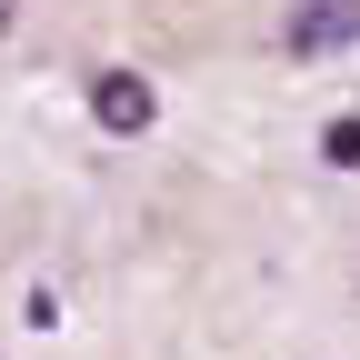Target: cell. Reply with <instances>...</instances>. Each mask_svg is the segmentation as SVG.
<instances>
[{"label": "cell", "instance_id": "1", "mask_svg": "<svg viewBox=\"0 0 360 360\" xmlns=\"http://www.w3.org/2000/svg\"><path fill=\"white\" fill-rule=\"evenodd\" d=\"M350 40H360V0H300V11L281 20L290 60H330V51H350Z\"/></svg>", "mask_w": 360, "mask_h": 360}, {"label": "cell", "instance_id": "2", "mask_svg": "<svg viewBox=\"0 0 360 360\" xmlns=\"http://www.w3.org/2000/svg\"><path fill=\"white\" fill-rule=\"evenodd\" d=\"M90 120H101L110 141H141V130L160 120V90L141 70H101V80H90Z\"/></svg>", "mask_w": 360, "mask_h": 360}, {"label": "cell", "instance_id": "3", "mask_svg": "<svg viewBox=\"0 0 360 360\" xmlns=\"http://www.w3.org/2000/svg\"><path fill=\"white\" fill-rule=\"evenodd\" d=\"M321 160H330V170H360V110H340V120L321 130Z\"/></svg>", "mask_w": 360, "mask_h": 360}]
</instances>
